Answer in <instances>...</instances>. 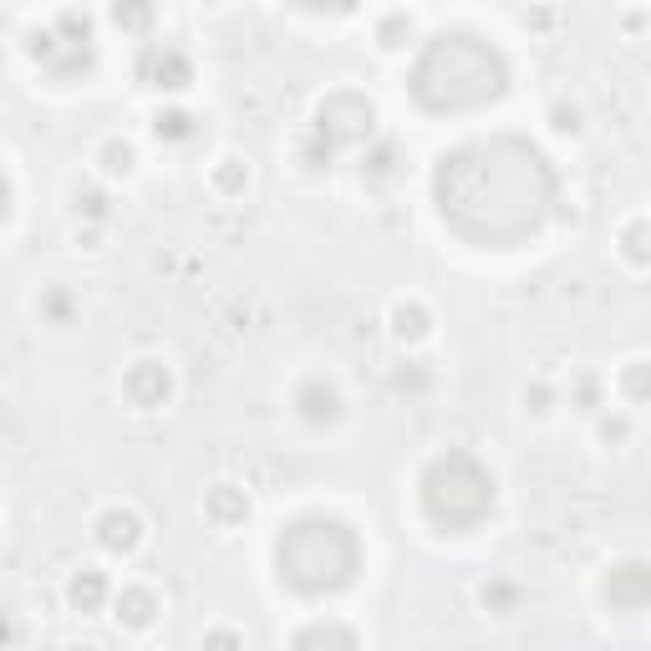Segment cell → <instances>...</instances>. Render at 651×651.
<instances>
[{
	"instance_id": "9",
	"label": "cell",
	"mask_w": 651,
	"mask_h": 651,
	"mask_svg": "<svg viewBox=\"0 0 651 651\" xmlns=\"http://www.w3.org/2000/svg\"><path fill=\"white\" fill-rule=\"evenodd\" d=\"M123 392H127L133 407H163V402L174 397V372H168L163 362H153V356H143V362L127 366Z\"/></svg>"
},
{
	"instance_id": "24",
	"label": "cell",
	"mask_w": 651,
	"mask_h": 651,
	"mask_svg": "<svg viewBox=\"0 0 651 651\" xmlns=\"http://www.w3.org/2000/svg\"><path fill=\"white\" fill-rule=\"evenodd\" d=\"M514 601H519V590H514V586H504V580L484 586V606H494L499 616H509V611H514Z\"/></svg>"
},
{
	"instance_id": "5",
	"label": "cell",
	"mask_w": 651,
	"mask_h": 651,
	"mask_svg": "<svg viewBox=\"0 0 651 651\" xmlns=\"http://www.w3.org/2000/svg\"><path fill=\"white\" fill-rule=\"evenodd\" d=\"M25 51L31 62L51 76H82L92 62H97V41H92V21L87 11H62L51 25L31 31L25 37Z\"/></svg>"
},
{
	"instance_id": "4",
	"label": "cell",
	"mask_w": 651,
	"mask_h": 651,
	"mask_svg": "<svg viewBox=\"0 0 651 651\" xmlns=\"http://www.w3.org/2000/svg\"><path fill=\"white\" fill-rule=\"evenodd\" d=\"M417 494H423V514L433 525L448 529V535H468L494 509V474L478 464L474 453L448 448L423 468Z\"/></svg>"
},
{
	"instance_id": "28",
	"label": "cell",
	"mask_w": 651,
	"mask_h": 651,
	"mask_svg": "<svg viewBox=\"0 0 651 651\" xmlns=\"http://www.w3.org/2000/svg\"><path fill=\"white\" fill-rule=\"evenodd\" d=\"M555 133H576V127H580V113H576V107H555Z\"/></svg>"
},
{
	"instance_id": "6",
	"label": "cell",
	"mask_w": 651,
	"mask_h": 651,
	"mask_svg": "<svg viewBox=\"0 0 651 651\" xmlns=\"http://www.w3.org/2000/svg\"><path fill=\"white\" fill-rule=\"evenodd\" d=\"M372 102L356 97V92H331V97L316 107V138L331 143V148H351V143L372 138Z\"/></svg>"
},
{
	"instance_id": "20",
	"label": "cell",
	"mask_w": 651,
	"mask_h": 651,
	"mask_svg": "<svg viewBox=\"0 0 651 651\" xmlns=\"http://www.w3.org/2000/svg\"><path fill=\"white\" fill-rule=\"evenodd\" d=\"M214 184H219V194H229V199H235V194H245V188H250V168H245L239 158H225L219 168H214Z\"/></svg>"
},
{
	"instance_id": "7",
	"label": "cell",
	"mask_w": 651,
	"mask_h": 651,
	"mask_svg": "<svg viewBox=\"0 0 651 651\" xmlns=\"http://www.w3.org/2000/svg\"><path fill=\"white\" fill-rule=\"evenodd\" d=\"M138 82L143 87H158V92H184L188 82H194V62H188L178 46L153 41V46H143V56H138Z\"/></svg>"
},
{
	"instance_id": "19",
	"label": "cell",
	"mask_w": 651,
	"mask_h": 651,
	"mask_svg": "<svg viewBox=\"0 0 651 651\" xmlns=\"http://www.w3.org/2000/svg\"><path fill=\"white\" fill-rule=\"evenodd\" d=\"M376 41H382V46H388V51H402V46H407V41H413V16H407V11L388 16V21L376 25Z\"/></svg>"
},
{
	"instance_id": "26",
	"label": "cell",
	"mask_w": 651,
	"mask_h": 651,
	"mask_svg": "<svg viewBox=\"0 0 651 651\" xmlns=\"http://www.w3.org/2000/svg\"><path fill=\"white\" fill-rule=\"evenodd\" d=\"M41 311H46L51 321H66V316H72V296H66V290H51L46 301H41Z\"/></svg>"
},
{
	"instance_id": "29",
	"label": "cell",
	"mask_w": 651,
	"mask_h": 651,
	"mask_svg": "<svg viewBox=\"0 0 651 651\" xmlns=\"http://www.w3.org/2000/svg\"><path fill=\"white\" fill-rule=\"evenodd\" d=\"M372 174H392V148H376L372 153Z\"/></svg>"
},
{
	"instance_id": "3",
	"label": "cell",
	"mask_w": 651,
	"mask_h": 651,
	"mask_svg": "<svg viewBox=\"0 0 651 651\" xmlns=\"http://www.w3.org/2000/svg\"><path fill=\"white\" fill-rule=\"evenodd\" d=\"M276 570L290 590L301 596H337L356 580L362 570V545H356V529L341 525V519H296V525L280 529L276 539Z\"/></svg>"
},
{
	"instance_id": "8",
	"label": "cell",
	"mask_w": 651,
	"mask_h": 651,
	"mask_svg": "<svg viewBox=\"0 0 651 651\" xmlns=\"http://www.w3.org/2000/svg\"><path fill=\"white\" fill-rule=\"evenodd\" d=\"M606 601L616 611H647L651 606V565L647 560H621L606 576Z\"/></svg>"
},
{
	"instance_id": "25",
	"label": "cell",
	"mask_w": 651,
	"mask_h": 651,
	"mask_svg": "<svg viewBox=\"0 0 651 651\" xmlns=\"http://www.w3.org/2000/svg\"><path fill=\"white\" fill-rule=\"evenodd\" d=\"M76 214H87V219H107V194H102V188H82V194H76Z\"/></svg>"
},
{
	"instance_id": "21",
	"label": "cell",
	"mask_w": 651,
	"mask_h": 651,
	"mask_svg": "<svg viewBox=\"0 0 651 651\" xmlns=\"http://www.w3.org/2000/svg\"><path fill=\"white\" fill-rule=\"evenodd\" d=\"M621 392L631 402H647L651 397V362H627L621 366Z\"/></svg>"
},
{
	"instance_id": "15",
	"label": "cell",
	"mask_w": 651,
	"mask_h": 651,
	"mask_svg": "<svg viewBox=\"0 0 651 651\" xmlns=\"http://www.w3.org/2000/svg\"><path fill=\"white\" fill-rule=\"evenodd\" d=\"M427 331H433L427 306H417V301H397V306H392V337H397V341H423Z\"/></svg>"
},
{
	"instance_id": "13",
	"label": "cell",
	"mask_w": 651,
	"mask_h": 651,
	"mask_svg": "<svg viewBox=\"0 0 651 651\" xmlns=\"http://www.w3.org/2000/svg\"><path fill=\"white\" fill-rule=\"evenodd\" d=\"M66 606L82 616L102 611L107 606V576L102 570H92V565H82V570H72V580H66Z\"/></svg>"
},
{
	"instance_id": "2",
	"label": "cell",
	"mask_w": 651,
	"mask_h": 651,
	"mask_svg": "<svg viewBox=\"0 0 651 651\" xmlns=\"http://www.w3.org/2000/svg\"><path fill=\"white\" fill-rule=\"evenodd\" d=\"M413 97L427 113H474L509 92V62L499 46L468 31H438L413 62Z\"/></svg>"
},
{
	"instance_id": "12",
	"label": "cell",
	"mask_w": 651,
	"mask_h": 651,
	"mask_svg": "<svg viewBox=\"0 0 651 651\" xmlns=\"http://www.w3.org/2000/svg\"><path fill=\"white\" fill-rule=\"evenodd\" d=\"M204 514H209L219 529L245 525V519H250V494L239 484H229V478H219V484H209V494H204Z\"/></svg>"
},
{
	"instance_id": "17",
	"label": "cell",
	"mask_w": 651,
	"mask_h": 651,
	"mask_svg": "<svg viewBox=\"0 0 651 651\" xmlns=\"http://www.w3.org/2000/svg\"><path fill=\"white\" fill-rule=\"evenodd\" d=\"M616 239H621V255L631 265H651V219H627Z\"/></svg>"
},
{
	"instance_id": "1",
	"label": "cell",
	"mask_w": 651,
	"mask_h": 651,
	"mask_svg": "<svg viewBox=\"0 0 651 651\" xmlns=\"http://www.w3.org/2000/svg\"><path fill=\"white\" fill-rule=\"evenodd\" d=\"M555 199H560L555 163L514 133L464 143V148L443 153L433 168V204H438L443 225L478 250L529 245L550 225Z\"/></svg>"
},
{
	"instance_id": "23",
	"label": "cell",
	"mask_w": 651,
	"mask_h": 651,
	"mask_svg": "<svg viewBox=\"0 0 651 651\" xmlns=\"http://www.w3.org/2000/svg\"><path fill=\"white\" fill-rule=\"evenodd\" d=\"M97 158H102V168H107V174H133V163H138V158H133V148H127V143L123 138H113V143H102V153H97Z\"/></svg>"
},
{
	"instance_id": "27",
	"label": "cell",
	"mask_w": 651,
	"mask_h": 651,
	"mask_svg": "<svg viewBox=\"0 0 651 651\" xmlns=\"http://www.w3.org/2000/svg\"><path fill=\"white\" fill-rule=\"evenodd\" d=\"M301 11H321V16H341V11H351L356 0H296Z\"/></svg>"
},
{
	"instance_id": "14",
	"label": "cell",
	"mask_w": 651,
	"mask_h": 651,
	"mask_svg": "<svg viewBox=\"0 0 651 651\" xmlns=\"http://www.w3.org/2000/svg\"><path fill=\"white\" fill-rule=\"evenodd\" d=\"M117 621H123L127 631H143L158 621V596H153L148 586H127L123 596H117Z\"/></svg>"
},
{
	"instance_id": "18",
	"label": "cell",
	"mask_w": 651,
	"mask_h": 651,
	"mask_svg": "<svg viewBox=\"0 0 651 651\" xmlns=\"http://www.w3.org/2000/svg\"><path fill=\"white\" fill-rule=\"evenodd\" d=\"M153 133H158L163 143H184V138H194V117L178 113V107H168V113L153 117Z\"/></svg>"
},
{
	"instance_id": "22",
	"label": "cell",
	"mask_w": 651,
	"mask_h": 651,
	"mask_svg": "<svg viewBox=\"0 0 651 651\" xmlns=\"http://www.w3.org/2000/svg\"><path fill=\"white\" fill-rule=\"evenodd\" d=\"M296 647H356V631L347 627H311L296 637Z\"/></svg>"
},
{
	"instance_id": "10",
	"label": "cell",
	"mask_w": 651,
	"mask_h": 651,
	"mask_svg": "<svg viewBox=\"0 0 651 651\" xmlns=\"http://www.w3.org/2000/svg\"><path fill=\"white\" fill-rule=\"evenodd\" d=\"M97 545L107 555H133L143 545V519L133 509H102L97 514Z\"/></svg>"
},
{
	"instance_id": "11",
	"label": "cell",
	"mask_w": 651,
	"mask_h": 651,
	"mask_svg": "<svg viewBox=\"0 0 651 651\" xmlns=\"http://www.w3.org/2000/svg\"><path fill=\"white\" fill-rule=\"evenodd\" d=\"M296 413L306 417L311 427H326L341 417V392L326 382V376H311V382H301V392H296Z\"/></svg>"
},
{
	"instance_id": "16",
	"label": "cell",
	"mask_w": 651,
	"mask_h": 651,
	"mask_svg": "<svg viewBox=\"0 0 651 651\" xmlns=\"http://www.w3.org/2000/svg\"><path fill=\"white\" fill-rule=\"evenodd\" d=\"M153 16H158V6H153V0H113V21L123 25L127 37H148Z\"/></svg>"
}]
</instances>
